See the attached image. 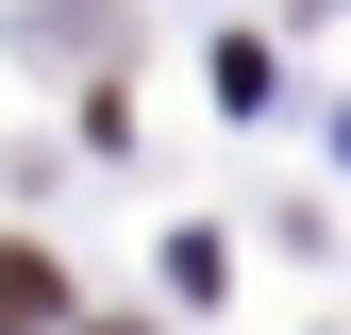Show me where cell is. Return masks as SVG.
Returning a JSON list of instances; mask_svg holds the SVG:
<instances>
[{
  "mask_svg": "<svg viewBox=\"0 0 351 335\" xmlns=\"http://www.w3.org/2000/svg\"><path fill=\"white\" fill-rule=\"evenodd\" d=\"M101 335H134V319H101Z\"/></svg>",
  "mask_w": 351,
  "mask_h": 335,
  "instance_id": "2",
  "label": "cell"
},
{
  "mask_svg": "<svg viewBox=\"0 0 351 335\" xmlns=\"http://www.w3.org/2000/svg\"><path fill=\"white\" fill-rule=\"evenodd\" d=\"M67 319V268H51V251H17V235H0V335H51Z\"/></svg>",
  "mask_w": 351,
  "mask_h": 335,
  "instance_id": "1",
  "label": "cell"
}]
</instances>
